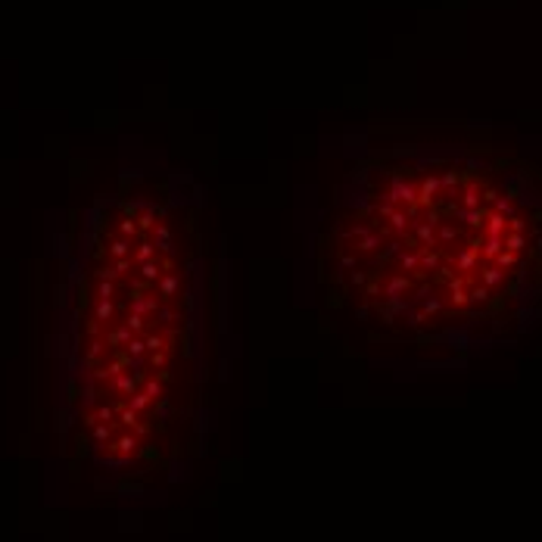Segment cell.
Listing matches in <instances>:
<instances>
[{"mask_svg":"<svg viewBox=\"0 0 542 542\" xmlns=\"http://www.w3.org/2000/svg\"><path fill=\"white\" fill-rule=\"evenodd\" d=\"M530 171L499 153H399L358 175L355 215L340 221L352 240L380 246L334 243L340 253H374L380 259L355 268V284L371 303L405 309L408 324L436 321V287L449 281L452 321H489L521 290L530 253L536 256V215L530 206Z\"/></svg>","mask_w":542,"mask_h":542,"instance_id":"6da1fadb","label":"cell"}]
</instances>
